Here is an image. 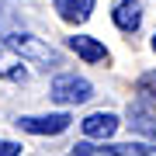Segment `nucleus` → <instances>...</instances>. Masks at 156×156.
I'll list each match as a JSON object with an SVG mask.
<instances>
[{"label": "nucleus", "mask_w": 156, "mask_h": 156, "mask_svg": "<svg viewBox=\"0 0 156 156\" xmlns=\"http://www.w3.org/2000/svg\"><path fill=\"white\" fill-rule=\"evenodd\" d=\"M153 52H156V35H153Z\"/></svg>", "instance_id": "f8f14e48"}, {"label": "nucleus", "mask_w": 156, "mask_h": 156, "mask_svg": "<svg viewBox=\"0 0 156 156\" xmlns=\"http://www.w3.org/2000/svg\"><path fill=\"white\" fill-rule=\"evenodd\" d=\"M49 97L62 108H76V104H87L94 97V83L87 76H80V73H59L49 83Z\"/></svg>", "instance_id": "f03ea898"}, {"label": "nucleus", "mask_w": 156, "mask_h": 156, "mask_svg": "<svg viewBox=\"0 0 156 156\" xmlns=\"http://www.w3.org/2000/svg\"><path fill=\"white\" fill-rule=\"evenodd\" d=\"M0 156H21V142H11V139H0Z\"/></svg>", "instance_id": "9b49d317"}, {"label": "nucleus", "mask_w": 156, "mask_h": 156, "mask_svg": "<svg viewBox=\"0 0 156 156\" xmlns=\"http://www.w3.org/2000/svg\"><path fill=\"white\" fill-rule=\"evenodd\" d=\"M135 94L142 101H156V69H146L139 80H135Z\"/></svg>", "instance_id": "9d476101"}, {"label": "nucleus", "mask_w": 156, "mask_h": 156, "mask_svg": "<svg viewBox=\"0 0 156 156\" xmlns=\"http://www.w3.org/2000/svg\"><path fill=\"white\" fill-rule=\"evenodd\" d=\"M125 118H128L125 125L132 128V132H139V135H146L149 142H156V118H153L149 104H146L142 97L128 101V108H125Z\"/></svg>", "instance_id": "423d86ee"}, {"label": "nucleus", "mask_w": 156, "mask_h": 156, "mask_svg": "<svg viewBox=\"0 0 156 156\" xmlns=\"http://www.w3.org/2000/svg\"><path fill=\"white\" fill-rule=\"evenodd\" d=\"M66 49L76 52L83 62H108V49H104V42H97L94 35H73V38H66Z\"/></svg>", "instance_id": "6e6552de"}, {"label": "nucleus", "mask_w": 156, "mask_h": 156, "mask_svg": "<svg viewBox=\"0 0 156 156\" xmlns=\"http://www.w3.org/2000/svg\"><path fill=\"white\" fill-rule=\"evenodd\" d=\"M4 45L14 52V56L28 59V62H35V66H42V69L62 66V52L56 49V45H49L45 38L31 35V31H7L4 35Z\"/></svg>", "instance_id": "f257e3e1"}, {"label": "nucleus", "mask_w": 156, "mask_h": 156, "mask_svg": "<svg viewBox=\"0 0 156 156\" xmlns=\"http://www.w3.org/2000/svg\"><path fill=\"white\" fill-rule=\"evenodd\" d=\"M118 115H111V111H94V115H87L83 122H80V132H83V139H90V142H108L111 135L118 132Z\"/></svg>", "instance_id": "39448f33"}, {"label": "nucleus", "mask_w": 156, "mask_h": 156, "mask_svg": "<svg viewBox=\"0 0 156 156\" xmlns=\"http://www.w3.org/2000/svg\"><path fill=\"white\" fill-rule=\"evenodd\" d=\"M111 21H115L118 31L135 35L142 28V4H139V0H118L115 11H111Z\"/></svg>", "instance_id": "0eeeda50"}, {"label": "nucleus", "mask_w": 156, "mask_h": 156, "mask_svg": "<svg viewBox=\"0 0 156 156\" xmlns=\"http://www.w3.org/2000/svg\"><path fill=\"white\" fill-rule=\"evenodd\" d=\"M69 156H156V142H76Z\"/></svg>", "instance_id": "7ed1b4c3"}, {"label": "nucleus", "mask_w": 156, "mask_h": 156, "mask_svg": "<svg viewBox=\"0 0 156 156\" xmlns=\"http://www.w3.org/2000/svg\"><path fill=\"white\" fill-rule=\"evenodd\" d=\"M14 125L21 128V132H28V135H62V132L73 125V115H69V111H56V115H21Z\"/></svg>", "instance_id": "20e7f679"}, {"label": "nucleus", "mask_w": 156, "mask_h": 156, "mask_svg": "<svg viewBox=\"0 0 156 156\" xmlns=\"http://www.w3.org/2000/svg\"><path fill=\"white\" fill-rule=\"evenodd\" d=\"M94 4H97V0H52L56 14H59L66 24H83L87 17L94 14Z\"/></svg>", "instance_id": "1a4fd4ad"}]
</instances>
